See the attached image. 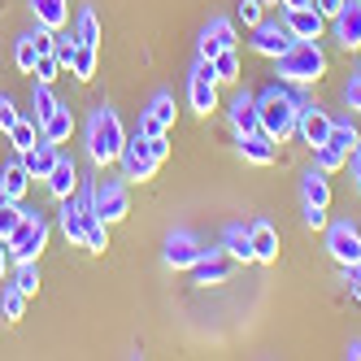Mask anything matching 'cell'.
<instances>
[{
	"label": "cell",
	"instance_id": "10",
	"mask_svg": "<svg viewBox=\"0 0 361 361\" xmlns=\"http://www.w3.org/2000/svg\"><path fill=\"white\" fill-rule=\"evenodd\" d=\"M296 39H322L326 35V18L318 13V5L309 0V5H300V9H288V22H283Z\"/></svg>",
	"mask_w": 361,
	"mask_h": 361
},
{
	"label": "cell",
	"instance_id": "30",
	"mask_svg": "<svg viewBox=\"0 0 361 361\" xmlns=\"http://www.w3.org/2000/svg\"><path fill=\"white\" fill-rule=\"evenodd\" d=\"M214 79L218 83H235L240 79V53L235 48H222V53L214 57Z\"/></svg>",
	"mask_w": 361,
	"mask_h": 361
},
{
	"label": "cell",
	"instance_id": "51",
	"mask_svg": "<svg viewBox=\"0 0 361 361\" xmlns=\"http://www.w3.org/2000/svg\"><path fill=\"white\" fill-rule=\"evenodd\" d=\"M283 9H300V5H309V0H279Z\"/></svg>",
	"mask_w": 361,
	"mask_h": 361
},
{
	"label": "cell",
	"instance_id": "37",
	"mask_svg": "<svg viewBox=\"0 0 361 361\" xmlns=\"http://www.w3.org/2000/svg\"><path fill=\"white\" fill-rule=\"evenodd\" d=\"M235 13H240V22H244V27L252 31V27H262V22H266V0H240V5H235Z\"/></svg>",
	"mask_w": 361,
	"mask_h": 361
},
{
	"label": "cell",
	"instance_id": "27",
	"mask_svg": "<svg viewBox=\"0 0 361 361\" xmlns=\"http://www.w3.org/2000/svg\"><path fill=\"white\" fill-rule=\"evenodd\" d=\"M9 140H13L18 152H31V148L44 140V135H39V122H35V118H18V122L9 126Z\"/></svg>",
	"mask_w": 361,
	"mask_h": 361
},
{
	"label": "cell",
	"instance_id": "52",
	"mask_svg": "<svg viewBox=\"0 0 361 361\" xmlns=\"http://www.w3.org/2000/svg\"><path fill=\"white\" fill-rule=\"evenodd\" d=\"M5 200H9V192H5V183H0V204H5Z\"/></svg>",
	"mask_w": 361,
	"mask_h": 361
},
{
	"label": "cell",
	"instance_id": "48",
	"mask_svg": "<svg viewBox=\"0 0 361 361\" xmlns=\"http://www.w3.org/2000/svg\"><path fill=\"white\" fill-rule=\"evenodd\" d=\"M348 166H353V178H357V192H361V140H357V148H353V157H348Z\"/></svg>",
	"mask_w": 361,
	"mask_h": 361
},
{
	"label": "cell",
	"instance_id": "6",
	"mask_svg": "<svg viewBox=\"0 0 361 361\" xmlns=\"http://www.w3.org/2000/svg\"><path fill=\"white\" fill-rule=\"evenodd\" d=\"M188 100H192V109L209 118L218 109V79H214V61H204L192 70V83H188Z\"/></svg>",
	"mask_w": 361,
	"mask_h": 361
},
{
	"label": "cell",
	"instance_id": "44",
	"mask_svg": "<svg viewBox=\"0 0 361 361\" xmlns=\"http://www.w3.org/2000/svg\"><path fill=\"white\" fill-rule=\"evenodd\" d=\"M344 283L353 288V296L361 300V262H353V266H344Z\"/></svg>",
	"mask_w": 361,
	"mask_h": 361
},
{
	"label": "cell",
	"instance_id": "5",
	"mask_svg": "<svg viewBox=\"0 0 361 361\" xmlns=\"http://www.w3.org/2000/svg\"><path fill=\"white\" fill-rule=\"evenodd\" d=\"M122 174L126 178H131V183H148V178L152 174H157V157H152V152H148V135L144 131H135V135H126V144H122Z\"/></svg>",
	"mask_w": 361,
	"mask_h": 361
},
{
	"label": "cell",
	"instance_id": "45",
	"mask_svg": "<svg viewBox=\"0 0 361 361\" xmlns=\"http://www.w3.org/2000/svg\"><path fill=\"white\" fill-rule=\"evenodd\" d=\"M344 105H348V109H361V74L344 87Z\"/></svg>",
	"mask_w": 361,
	"mask_h": 361
},
{
	"label": "cell",
	"instance_id": "2",
	"mask_svg": "<svg viewBox=\"0 0 361 361\" xmlns=\"http://www.w3.org/2000/svg\"><path fill=\"white\" fill-rule=\"evenodd\" d=\"M274 74L283 83H318L326 74V53L318 39H296L283 57H274Z\"/></svg>",
	"mask_w": 361,
	"mask_h": 361
},
{
	"label": "cell",
	"instance_id": "24",
	"mask_svg": "<svg viewBox=\"0 0 361 361\" xmlns=\"http://www.w3.org/2000/svg\"><path fill=\"white\" fill-rule=\"evenodd\" d=\"M61 235L74 248H87V240H83V209H79V200H74V196L61 200Z\"/></svg>",
	"mask_w": 361,
	"mask_h": 361
},
{
	"label": "cell",
	"instance_id": "35",
	"mask_svg": "<svg viewBox=\"0 0 361 361\" xmlns=\"http://www.w3.org/2000/svg\"><path fill=\"white\" fill-rule=\"evenodd\" d=\"M204 35H214L222 48H235V44H240V35H235V22H231V18H214L209 27H204Z\"/></svg>",
	"mask_w": 361,
	"mask_h": 361
},
{
	"label": "cell",
	"instance_id": "41",
	"mask_svg": "<svg viewBox=\"0 0 361 361\" xmlns=\"http://www.w3.org/2000/svg\"><path fill=\"white\" fill-rule=\"evenodd\" d=\"M31 39H35V53H53V44H57V31L39 27V31H31Z\"/></svg>",
	"mask_w": 361,
	"mask_h": 361
},
{
	"label": "cell",
	"instance_id": "53",
	"mask_svg": "<svg viewBox=\"0 0 361 361\" xmlns=\"http://www.w3.org/2000/svg\"><path fill=\"white\" fill-rule=\"evenodd\" d=\"M266 5H279V0H266Z\"/></svg>",
	"mask_w": 361,
	"mask_h": 361
},
{
	"label": "cell",
	"instance_id": "11",
	"mask_svg": "<svg viewBox=\"0 0 361 361\" xmlns=\"http://www.w3.org/2000/svg\"><path fill=\"white\" fill-rule=\"evenodd\" d=\"M296 109H300V118H296V131L305 135V144H322L326 135H331V118H326V109H318V105H309V100H296Z\"/></svg>",
	"mask_w": 361,
	"mask_h": 361
},
{
	"label": "cell",
	"instance_id": "19",
	"mask_svg": "<svg viewBox=\"0 0 361 361\" xmlns=\"http://www.w3.org/2000/svg\"><path fill=\"white\" fill-rule=\"evenodd\" d=\"M31 13H35V27H48V31H61L70 22V5L66 0H27Z\"/></svg>",
	"mask_w": 361,
	"mask_h": 361
},
{
	"label": "cell",
	"instance_id": "38",
	"mask_svg": "<svg viewBox=\"0 0 361 361\" xmlns=\"http://www.w3.org/2000/svg\"><path fill=\"white\" fill-rule=\"evenodd\" d=\"M35 57H39V53H35V39H31V35H22V39L13 44V61H18V70H22V74H31V70H35Z\"/></svg>",
	"mask_w": 361,
	"mask_h": 361
},
{
	"label": "cell",
	"instance_id": "21",
	"mask_svg": "<svg viewBox=\"0 0 361 361\" xmlns=\"http://www.w3.org/2000/svg\"><path fill=\"white\" fill-rule=\"evenodd\" d=\"M57 157H61V152H57V144L39 140L31 152H22V166L31 170V178H48V174H53V166H57Z\"/></svg>",
	"mask_w": 361,
	"mask_h": 361
},
{
	"label": "cell",
	"instance_id": "13",
	"mask_svg": "<svg viewBox=\"0 0 361 361\" xmlns=\"http://www.w3.org/2000/svg\"><path fill=\"white\" fill-rule=\"evenodd\" d=\"M248 244H252V262H262V266L279 262V231L270 222H252L248 226Z\"/></svg>",
	"mask_w": 361,
	"mask_h": 361
},
{
	"label": "cell",
	"instance_id": "39",
	"mask_svg": "<svg viewBox=\"0 0 361 361\" xmlns=\"http://www.w3.org/2000/svg\"><path fill=\"white\" fill-rule=\"evenodd\" d=\"M22 214H27V209H18V200H5V204H0V240H9V231L22 222Z\"/></svg>",
	"mask_w": 361,
	"mask_h": 361
},
{
	"label": "cell",
	"instance_id": "33",
	"mask_svg": "<svg viewBox=\"0 0 361 361\" xmlns=\"http://www.w3.org/2000/svg\"><path fill=\"white\" fill-rule=\"evenodd\" d=\"M74 39H79V44H100V18L92 13V9H83L79 13V22H74Z\"/></svg>",
	"mask_w": 361,
	"mask_h": 361
},
{
	"label": "cell",
	"instance_id": "20",
	"mask_svg": "<svg viewBox=\"0 0 361 361\" xmlns=\"http://www.w3.org/2000/svg\"><path fill=\"white\" fill-rule=\"evenodd\" d=\"M39 135H44L48 144H70V135H74V114H70L66 105H57L53 114L39 122Z\"/></svg>",
	"mask_w": 361,
	"mask_h": 361
},
{
	"label": "cell",
	"instance_id": "31",
	"mask_svg": "<svg viewBox=\"0 0 361 361\" xmlns=\"http://www.w3.org/2000/svg\"><path fill=\"white\" fill-rule=\"evenodd\" d=\"M57 105H61V100L53 96V87H48V83H35V92H31V109H35V114H31V118H35V122H44Z\"/></svg>",
	"mask_w": 361,
	"mask_h": 361
},
{
	"label": "cell",
	"instance_id": "18",
	"mask_svg": "<svg viewBox=\"0 0 361 361\" xmlns=\"http://www.w3.org/2000/svg\"><path fill=\"white\" fill-rule=\"evenodd\" d=\"M44 183H48V192H53L57 200H66V196L79 192V170H74V161H70V157H57L53 174H48Z\"/></svg>",
	"mask_w": 361,
	"mask_h": 361
},
{
	"label": "cell",
	"instance_id": "22",
	"mask_svg": "<svg viewBox=\"0 0 361 361\" xmlns=\"http://www.w3.org/2000/svg\"><path fill=\"white\" fill-rule=\"evenodd\" d=\"M231 126H235L240 135H252V131H262V122H257V100L248 92H240L235 100H231Z\"/></svg>",
	"mask_w": 361,
	"mask_h": 361
},
{
	"label": "cell",
	"instance_id": "28",
	"mask_svg": "<svg viewBox=\"0 0 361 361\" xmlns=\"http://www.w3.org/2000/svg\"><path fill=\"white\" fill-rule=\"evenodd\" d=\"M70 74H74L79 83H92V79H96V48H92V44H79V48H74Z\"/></svg>",
	"mask_w": 361,
	"mask_h": 361
},
{
	"label": "cell",
	"instance_id": "43",
	"mask_svg": "<svg viewBox=\"0 0 361 361\" xmlns=\"http://www.w3.org/2000/svg\"><path fill=\"white\" fill-rule=\"evenodd\" d=\"M305 226H309V231H326V209H314V204H305Z\"/></svg>",
	"mask_w": 361,
	"mask_h": 361
},
{
	"label": "cell",
	"instance_id": "47",
	"mask_svg": "<svg viewBox=\"0 0 361 361\" xmlns=\"http://www.w3.org/2000/svg\"><path fill=\"white\" fill-rule=\"evenodd\" d=\"M314 5H318V13H322V18H326V22H331V18H335V13H340V9H344V5H348V0H314Z\"/></svg>",
	"mask_w": 361,
	"mask_h": 361
},
{
	"label": "cell",
	"instance_id": "1",
	"mask_svg": "<svg viewBox=\"0 0 361 361\" xmlns=\"http://www.w3.org/2000/svg\"><path fill=\"white\" fill-rule=\"evenodd\" d=\"M122 144H126V131H122V118L118 109L109 105H96L92 118H87V152H92V161L105 170L122 157Z\"/></svg>",
	"mask_w": 361,
	"mask_h": 361
},
{
	"label": "cell",
	"instance_id": "8",
	"mask_svg": "<svg viewBox=\"0 0 361 361\" xmlns=\"http://www.w3.org/2000/svg\"><path fill=\"white\" fill-rule=\"evenodd\" d=\"M92 204H96V214L105 218L109 226L131 214V200H126V188L118 183V178H105V183H96V188H92Z\"/></svg>",
	"mask_w": 361,
	"mask_h": 361
},
{
	"label": "cell",
	"instance_id": "36",
	"mask_svg": "<svg viewBox=\"0 0 361 361\" xmlns=\"http://www.w3.org/2000/svg\"><path fill=\"white\" fill-rule=\"evenodd\" d=\"M13 288H22L27 296L39 292V266L35 262H18V274H13Z\"/></svg>",
	"mask_w": 361,
	"mask_h": 361
},
{
	"label": "cell",
	"instance_id": "14",
	"mask_svg": "<svg viewBox=\"0 0 361 361\" xmlns=\"http://www.w3.org/2000/svg\"><path fill=\"white\" fill-rule=\"evenodd\" d=\"M331 22H335V39L357 53V48H361V0H348V5L335 13Z\"/></svg>",
	"mask_w": 361,
	"mask_h": 361
},
{
	"label": "cell",
	"instance_id": "4",
	"mask_svg": "<svg viewBox=\"0 0 361 361\" xmlns=\"http://www.w3.org/2000/svg\"><path fill=\"white\" fill-rule=\"evenodd\" d=\"M9 257L13 262H39V252L48 244V222L39 214H22V222L9 231Z\"/></svg>",
	"mask_w": 361,
	"mask_h": 361
},
{
	"label": "cell",
	"instance_id": "15",
	"mask_svg": "<svg viewBox=\"0 0 361 361\" xmlns=\"http://www.w3.org/2000/svg\"><path fill=\"white\" fill-rule=\"evenodd\" d=\"M231 270H235V266H231V257H222V252H209V257H204V252H200V262L192 266V279L200 283V288H218V283L231 279Z\"/></svg>",
	"mask_w": 361,
	"mask_h": 361
},
{
	"label": "cell",
	"instance_id": "16",
	"mask_svg": "<svg viewBox=\"0 0 361 361\" xmlns=\"http://www.w3.org/2000/svg\"><path fill=\"white\" fill-rule=\"evenodd\" d=\"M200 252H204V248H200L192 235H170L161 257H166V266H170V270H192V266L200 262Z\"/></svg>",
	"mask_w": 361,
	"mask_h": 361
},
{
	"label": "cell",
	"instance_id": "32",
	"mask_svg": "<svg viewBox=\"0 0 361 361\" xmlns=\"http://www.w3.org/2000/svg\"><path fill=\"white\" fill-rule=\"evenodd\" d=\"M0 314H5L9 322H18L22 314H27V292H22V288H5V292H0Z\"/></svg>",
	"mask_w": 361,
	"mask_h": 361
},
{
	"label": "cell",
	"instance_id": "34",
	"mask_svg": "<svg viewBox=\"0 0 361 361\" xmlns=\"http://www.w3.org/2000/svg\"><path fill=\"white\" fill-rule=\"evenodd\" d=\"M226 252H231V262H252V244H248V226H235L226 235Z\"/></svg>",
	"mask_w": 361,
	"mask_h": 361
},
{
	"label": "cell",
	"instance_id": "17",
	"mask_svg": "<svg viewBox=\"0 0 361 361\" xmlns=\"http://www.w3.org/2000/svg\"><path fill=\"white\" fill-rule=\"evenodd\" d=\"M240 157H244V161H252V166H274V157H279V144H274L266 131L240 135Z\"/></svg>",
	"mask_w": 361,
	"mask_h": 361
},
{
	"label": "cell",
	"instance_id": "12",
	"mask_svg": "<svg viewBox=\"0 0 361 361\" xmlns=\"http://www.w3.org/2000/svg\"><path fill=\"white\" fill-rule=\"evenodd\" d=\"M170 126H174V100L161 92V96H152L148 109L140 114V131L144 135H170Z\"/></svg>",
	"mask_w": 361,
	"mask_h": 361
},
{
	"label": "cell",
	"instance_id": "46",
	"mask_svg": "<svg viewBox=\"0 0 361 361\" xmlns=\"http://www.w3.org/2000/svg\"><path fill=\"white\" fill-rule=\"evenodd\" d=\"M218 53H222V44H218L214 35H200V57H204V61H214Z\"/></svg>",
	"mask_w": 361,
	"mask_h": 361
},
{
	"label": "cell",
	"instance_id": "42",
	"mask_svg": "<svg viewBox=\"0 0 361 361\" xmlns=\"http://www.w3.org/2000/svg\"><path fill=\"white\" fill-rule=\"evenodd\" d=\"M148 152H152L157 161H166V157H170V135H148Z\"/></svg>",
	"mask_w": 361,
	"mask_h": 361
},
{
	"label": "cell",
	"instance_id": "54",
	"mask_svg": "<svg viewBox=\"0 0 361 361\" xmlns=\"http://www.w3.org/2000/svg\"><path fill=\"white\" fill-rule=\"evenodd\" d=\"M357 74H361V66H357Z\"/></svg>",
	"mask_w": 361,
	"mask_h": 361
},
{
	"label": "cell",
	"instance_id": "29",
	"mask_svg": "<svg viewBox=\"0 0 361 361\" xmlns=\"http://www.w3.org/2000/svg\"><path fill=\"white\" fill-rule=\"evenodd\" d=\"M31 74H35V83H48V87H53L61 74H66V66H61V57H57V53H39Z\"/></svg>",
	"mask_w": 361,
	"mask_h": 361
},
{
	"label": "cell",
	"instance_id": "9",
	"mask_svg": "<svg viewBox=\"0 0 361 361\" xmlns=\"http://www.w3.org/2000/svg\"><path fill=\"white\" fill-rule=\"evenodd\" d=\"M252 53H262V57H283V53H288V48L296 44V35L288 31V27H270V22H262V27H252Z\"/></svg>",
	"mask_w": 361,
	"mask_h": 361
},
{
	"label": "cell",
	"instance_id": "50",
	"mask_svg": "<svg viewBox=\"0 0 361 361\" xmlns=\"http://www.w3.org/2000/svg\"><path fill=\"white\" fill-rule=\"evenodd\" d=\"M348 357H353V361H361V340H353V344H348Z\"/></svg>",
	"mask_w": 361,
	"mask_h": 361
},
{
	"label": "cell",
	"instance_id": "40",
	"mask_svg": "<svg viewBox=\"0 0 361 361\" xmlns=\"http://www.w3.org/2000/svg\"><path fill=\"white\" fill-rule=\"evenodd\" d=\"M18 118H22V114L13 109V100H9V96H0V131H5V135H9V126H13Z\"/></svg>",
	"mask_w": 361,
	"mask_h": 361
},
{
	"label": "cell",
	"instance_id": "25",
	"mask_svg": "<svg viewBox=\"0 0 361 361\" xmlns=\"http://www.w3.org/2000/svg\"><path fill=\"white\" fill-rule=\"evenodd\" d=\"M0 183H5V192H9V200H22V196H27V188H31V170H27V166H22V157L5 166V174H0Z\"/></svg>",
	"mask_w": 361,
	"mask_h": 361
},
{
	"label": "cell",
	"instance_id": "49",
	"mask_svg": "<svg viewBox=\"0 0 361 361\" xmlns=\"http://www.w3.org/2000/svg\"><path fill=\"white\" fill-rule=\"evenodd\" d=\"M5 274H9V244L0 240V279H5Z\"/></svg>",
	"mask_w": 361,
	"mask_h": 361
},
{
	"label": "cell",
	"instance_id": "23",
	"mask_svg": "<svg viewBox=\"0 0 361 361\" xmlns=\"http://www.w3.org/2000/svg\"><path fill=\"white\" fill-rule=\"evenodd\" d=\"M300 196H305V204H314V209H326L331 204V183H326V170H309L305 178H300Z\"/></svg>",
	"mask_w": 361,
	"mask_h": 361
},
{
	"label": "cell",
	"instance_id": "7",
	"mask_svg": "<svg viewBox=\"0 0 361 361\" xmlns=\"http://www.w3.org/2000/svg\"><path fill=\"white\" fill-rule=\"evenodd\" d=\"M326 252H331L340 266L361 262V231H357L353 222H326Z\"/></svg>",
	"mask_w": 361,
	"mask_h": 361
},
{
	"label": "cell",
	"instance_id": "3",
	"mask_svg": "<svg viewBox=\"0 0 361 361\" xmlns=\"http://www.w3.org/2000/svg\"><path fill=\"white\" fill-rule=\"evenodd\" d=\"M296 118H300L296 96H288L283 87H270L266 96H257V122H262V131L274 144H283V140L296 135Z\"/></svg>",
	"mask_w": 361,
	"mask_h": 361
},
{
	"label": "cell",
	"instance_id": "26",
	"mask_svg": "<svg viewBox=\"0 0 361 361\" xmlns=\"http://www.w3.org/2000/svg\"><path fill=\"white\" fill-rule=\"evenodd\" d=\"M314 161H318V170L335 174V170H344V166H348V148H340L335 140H322V144L314 148Z\"/></svg>",
	"mask_w": 361,
	"mask_h": 361
}]
</instances>
